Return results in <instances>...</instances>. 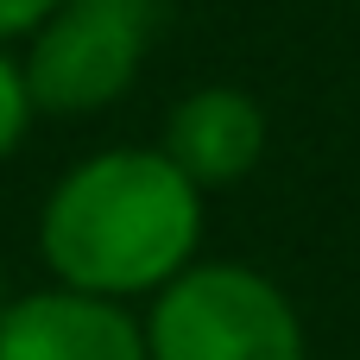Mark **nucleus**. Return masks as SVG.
<instances>
[{"mask_svg": "<svg viewBox=\"0 0 360 360\" xmlns=\"http://www.w3.org/2000/svg\"><path fill=\"white\" fill-rule=\"evenodd\" d=\"M202 247V190L158 146H108L70 165L38 209L51 285L89 297H158Z\"/></svg>", "mask_w": 360, "mask_h": 360, "instance_id": "f257e3e1", "label": "nucleus"}, {"mask_svg": "<svg viewBox=\"0 0 360 360\" xmlns=\"http://www.w3.org/2000/svg\"><path fill=\"white\" fill-rule=\"evenodd\" d=\"M152 360H304L297 304L253 266L196 259L146 304Z\"/></svg>", "mask_w": 360, "mask_h": 360, "instance_id": "f03ea898", "label": "nucleus"}, {"mask_svg": "<svg viewBox=\"0 0 360 360\" xmlns=\"http://www.w3.org/2000/svg\"><path fill=\"white\" fill-rule=\"evenodd\" d=\"M165 0H63L19 51L38 114H101L114 108L152 51Z\"/></svg>", "mask_w": 360, "mask_h": 360, "instance_id": "7ed1b4c3", "label": "nucleus"}, {"mask_svg": "<svg viewBox=\"0 0 360 360\" xmlns=\"http://www.w3.org/2000/svg\"><path fill=\"white\" fill-rule=\"evenodd\" d=\"M0 360H152L146 323L114 304L70 285L19 291L0 316Z\"/></svg>", "mask_w": 360, "mask_h": 360, "instance_id": "20e7f679", "label": "nucleus"}, {"mask_svg": "<svg viewBox=\"0 0 360 360\" xmlns=\"http://www.w3.org/2000/svg\"><path fill=\"white\" fill-rule=\"evenodd\" d=\"M158 152L209 196L221 184H240L259 171L266 158V108L234 89V82H209V89H190L171 114H165V139Z\"/></svg>", "mask_w": 360, "mask_h": 360, "instance_id": "39448f33", "label": "nucleus"}, {"mask_svg": "<svg viewBox=\"0 0 360 360\" xmlns=\"http://www.w3.org/2000/svg\"><path fill=\"white\" fill-rule=\"evenodd\" d=\"M32 89H25V70H19V51H6L0 44V165L19 152V139H25V127H32Z\"/></svg>", "mask_w": 360, "mask_h": 360, "instance_id": "423d86ee", "label": "nucleus"}, {"mask_svg": "<svg viewBox=\"0 0 360 360\" xmlns=\"http://www.w3.org/2000/svg\"><path fill=\"white\" fill-rule=\"evenodd\" d=\"M63 0H0V44L13 51V44H25L51 13H57Z\"/></svg>", "mask_w": 360, "mask_h": 360, "instance_id": "0eeeda50", "label": "nucleus"}, {"mask_svg": "<svg viewBox=\"0 0 360 360\" xmlns=\"http://www.w3.org/2000/svg\"><path fill=\"white\" fill-rule=\"evenodd\" d=\"M13 297H19V291L6 285V266H0V316H6V304H13Z\"/></svg>", "mask_w": 360, "mask_h": 360, "instance_id": "6e6552de", "label": "nucleus"}]
</instances>
